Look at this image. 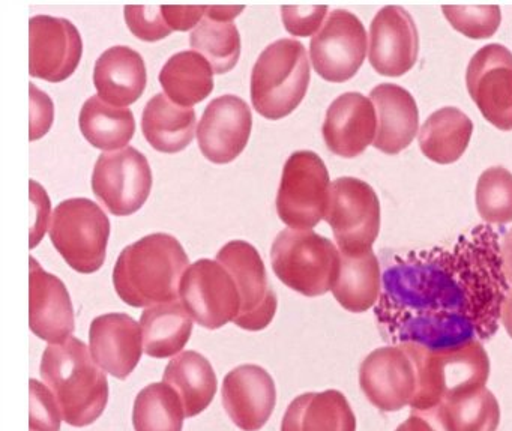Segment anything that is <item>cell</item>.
<instances>
[{
  "mask_svg": "<svg viewBox=\"0 0 512 431\" xmlns=\"http://www.w3.org/2000/svg\"><path fill=\"white\" fill-rule=\"evenodd\" d=\"M502 233L479 224L452 244L385 254L374 307L383 341L443 350L491 340L509 290Z\"/></svg>",
  "mask_w": 512,
  "mask_h": 431,
  "instance_id": "obj_1",
  "label": "cell"
},
{
  "mask_svg": "<svg viewBox=\"0 0 512 431\" xmlns=\"http://www.w3.org/2000/svg\"><path fill=\"white\" fill-rule=\"evenodd\" d=\"M188 256L169 233H152L124 248L113 269V286L125 304L145 308L178 299Z\"/></svg>",
  "mask_w": 512,
  "mask_h": 431,
  "instance_id": "obj_2",
  "label": "cell"
},
{
  "mask_svg": "<svg viewBox=\"0 0 512 431\" xmlns=\"http://www.w3.org/2000/svg\"><path fill=\"white\" fill-rule=\"evenodd\" d=\"M41 379L58 401L64 421L73 427L94 424L109 403V382L79 338L50 344L40 365Z\"/></svg>",
  "mask_w": 512,
  "mask_h": 431,
  "instance_id": "obj_3",
  "label": "cell"
},
{
  "mask_svg": "<svg viewBox=\"0 0 512 431\" xmlns=\"http://www.w3.org/2000/svg\"><path fill=\"white\" fill-rule=\"evenodd\" d=\"M415 362L418 388L410 407L430 410L446 401L484 388L490 376V359L482 341L452 349L430 350L415 343L400 344Z\"/></svg>",
  "mask_w": 512,
  "mask_h": 431,
  "instance_id": "obj_4",
  "label": "cell"
},
{
  "mask_svg": "<svg viewBox=\"0 0 512 431\" xmlns=\"http://www.w3.org/2000/svg\"><path fill=\"white\" fill-rule=\"evenodd\" d=\"M310 62L304 44L289 38L260 53L251 74V100L259 115L278 121L295 112L307 95Z\"/></svg>",
  "mask_w": 512,
  "mask_h": 431,
  "instance_id": "obj_5",
  "label": "cell"
},
{
  "mask_svg": "<svg viewBox=\"0 0 512 431\" xmlns=\"http://www.w3.org/2000/svg\"><path fill=\"white\" fill-rule=\"evenodd\" d=\"M272 269L281 283L307 298L332 290L340 271V250L313 230L286 229L271 248Z\"/></svg>",
  "mask_w": 512,
  "mask_h": 431,
  "instance_id": "obj_6",
  "label": "cell"
},
{
  "mask_svg": "<svg viewBox=\"0 0 512 431\" xmlns=\"http://www.w3.org/2000/svg\"><path fill=\"white\" fill-rule=\"evenodd\" d=\"M109 238V218L92 200H65L53 212L50 239L65 262L80 274L100 271Z\"/></svg>",
  "mask_w": 512,
  "mask_h": 431,
  "instance_id": "obj_7",
  "label": "cell"
},
{
  "mask_svg": "<svg viewBox=\"0 0 512 431\" xmlns=\"http://www.w3.org/2000/svg\"><path fill=\"white\" fill-rule=\"evenodd\" d=\"M331 182L322 158L311 151L290 155L283 167L277 211L290 229L311 230L325 218Z\"/></svg>",
  "mask_w": 512,
  "mask_h": 431,
  "instance_id": "obj_8",
  "label": "cell"
},
{
  "mask_svg": "<svg viewBox=\"0 0 512 431\" xmlns=\"http://www.w3.org/2000/svg\"><path fill=\"white\" fill-rule=\"evenodd\" d=\"M325 220L337 239L340 253L361 256L373 250L379 236V197L361 179L338 178L331 184Z\"/></svg>",
  "mask_w": 512,
  "mask_h": 431,
  "instance_id": "obj_9",
  "label": "cell"
},
{
  "mask_svg": "<svg viewBox=\"0 0 512 431\" xmlns=\"http://www.w3.org/2000/svg\"><path fill=\"white\" fill-rule=\"evenodd\" d=\"M179 296L193 320L211 331L235 322L241 310L238 286L217 260L200 259L188 266Z\"/></svg>",
  "mask_w": 512,
  "mask_h": 431,
  "instance_id": "obj_10",
  "label": "cell"
},
{
  "mask_svg": "<svg viewBox=\"0 0 512 431\" xmlns=\"http://www.w3.org/2000/svg\"><path fill=\"white\" fill-rule=\"evenodd\" d=\"M217 262L232 274L238 286L241 310L235 325L254 332L268 328L278 301L257 248L245 241L229 242L218 251Z\"/></svg>",
  "mask_w": 512,
  "mask_h": 431,
  "instance_id": "obj_11",
  "label": "cell"
},
{
  "mask_svg": "<svg viewBox=\"0 0 512 431\" xmlns=\"http://www.w3.org/2000/svg\"><path fill=\"white\" fill-rule=\"evenodd\" d=\"M92 190L116 217L142 209L152 190L148 158L134 148L104 152L92 173Z\"/></svg>",
  "mask_w": 512,
  "mask_h": 431,
  "instance_id": "obj_12",
  "label": "cell"
},
{
  "mask_svg": "<svg viewBox=\"0 0 512 431\" xmlns=\"http://www.w3.org/2000/svg\"><path fill=\"white\" fill-rule=\"evenodd\" d=\"M314 71L326 82L344 83L355 77L367 56V32L355 14L337 10L310 43Z\"/></svg>",
  "mask_w": 512,
  "mask_h": 431,
  "instance_id": "obj_13",
  "label": "cell"
},
{
  "mask_svg": "<svg viewBox=\"0 0 512 431\" xmlns=\"http://www.w3.org/2000/svg\"><path fill=\"white\" fill-rule=\"evenodd\" d=\"M466 85L482 116L500 131H512V53L502 44L482 47L470 59Z\"/></svg>",
  "mask_w": 512,
  "mask_h": 431,
  "instance_id": "obj_14",
  "label": "cell"
},
{
  "mask_svg": "<svg viewBox=\"0 0 512 431\" xmlns=\"http://www.w3.org/2000/svg\"><path fill=\"white\" fill-rule=\"evenodd\" d=\"M83 41L73 23L58 17L29 20V74L49 83L70 79L79 67Z\"/></svg>",
  "mask_w": 512,
  "mask_h": 431,
  "instance_id": "obj_15",
  "label": "cell"
},
{
  "mask_svg": "<svg viewBox=\"0 0 512 431\" xmlns=\"http://www.w3.org/2000/svg\"><path fill=\"white\" fill-rule=\"evenodd\" d=\"M359 385L374 407L382 412H398L410 406L415 397V362L401 346L380 347L362 361Z\"/></svg>",
  "mask_w": 512,
  "mask_h": 431,
  "instance_id": "obj_16",
  "label": "cell"
},
{
  "mask_svg": "<svg viewBox=\"0 0 512 431\" xmlns=\"http://www.w3.org/2000/svg\"><path fill=\"white\" fill-rule=\"evenodd\" d=\"M253 130V115L242 98H215L203 113L197 128L199 148L214 164H229L247 148Z\"/></svg>",
  "mask_w": 512,
  "mask_h": 431,
  "instance_id": "obj_17",
  "label": "cell"
},
{
  "mask_svg": "<svg viewBox=\"0 0 512 431\" xmlns=\"http://www.w3.org/2000/svg\"><path fill=\"white\" fill-rule=\"evenodd\" d=\"M419 53L418 29L404 8H382L370 26L368 59L386 77H400L415 67Z\"/></svg>",
  "mask_w": 512,
  "mask_h": 431,
  "instance_id": "obj_18",
  "label": "cell"
},
{
  "mask_svg": "<svg viewBox=\"0 0 512 431\" xmlns=\"http://www.w3.org/2000/svg\"><path fill=\"white\" fill-rule=\"evenodd\" d=\"M29 326L41 340L65 343L76 331L73 302L64 281L29 259Z\"/></svg>",
  "mask_w": 512,
  "mask_h": 431,
  "instance_id": "obj_19",
  "label": "cell"
},
{
  "mask_svg": "<svg viewBox=\"0 0 512 431\" xmlns=\"http://www.w3.org/2000/svg\"><path fill=\"white\" fill-rule=\"evenodd\" d=\"M223 404L236 427L242 431H259L277 404L274 379L260 365L236 367L224 377Z\"/></svg>",
  "mask_w": 512,
  "mask_h": 431,
  "instance_id": "obj_20",
  "label": "cell"
},
{
  "mask_svg": "<svg viewBox=\"0 0 512 431\" xmlns=\"http://www.w3.org/2000/svg\"><path fill=\"white\" fill-rule=\"evenodd\" d=\"M323 139L332 154L355 158L373 145L377 134V115L373 101L359 92L340 95L326 112Z\"/></svg>",
  "mask_w": 512,
  "mask_h": 431,
  "instance_id": "obj_21",
  "label": "cell"
},
{
  "mask_svg": "<svg viewBox=\"0 0 512 431\" xmlns=\"http://www.w3.org/2000/svg\"><path fill=\"white\" fill-rule=\"evenodd\" d=\"M89 343L95 362L116 379H127L142 358V329L128 314H103L92 320Z\"/></svg>",
  "mask_w": 512,
  "mask_h": 431,
  "instance_id": "obj_22",
  "label": "cell"
},
{
  "mask_svg": "<svg viewBox=\"0 0 512 431\" xmlns=\"http://www.w3.org/2000/svg\"><path fill=\"white\" fill-rule=\"evenodd\" d=\"M377 115V134L373 146L383 154L397 155L409 148L419 131V112L415 98L401 86L383 83L371 91Z\"/></svg>",
  "mask_w": 512,
  "mask_h": 431,
  "instance_id": "obj_23",
  "label": "cell"
},
{
  "mask_svg": "<svg viewBox=\"0 0 512 431\" xmlns=\"http://www.w3.org/2000/svg\"><path fill=\"white\" fill-rule=\"evenodd\" d=\"M146 83L145 61L130 47H112L95 64V88L100 98L113 106L124 107L136 103L145 92Z\"/></svg>",
  "mask_w": 512,
  "mask_h": 431,
  "instance_id": "obj_24",
  "label": "cell"
},
{
  "mask_svg": "<svg viewBox=\"0 0 512 431\" xmlns=\"http://www.w3.org/2000/svg\"><path fill=\"white\" fill-rule=\"evenodd\" d=\"M281 431H356V416L337 389L307 392L287 407Z\"/></svg>",
  "mask_w": 512,
  "mask_h": 431,
  "instance_id": "obj_25",
  "label": "cell"
},
{
  "mask_svg": "<svg viewBox=\"0 0 512 431\" xmlns=\"http://www.w3.org/2000/svg\"><path fill=\"white\" fill-rule=\"evenodd\" d=\"M163 382L175 389L181 398L185 418L200 415L217 395V374L211 362L193 350L179 353L169 362Z\"/></svg>",
  "mask_w": 512,
  "mask_h": 431,
  "instance_id": "obj_26",
  "label": "cell"
},
{
  "mask_svg": "<svg viewBox=\"0 0 512 431\" xmlns=\"http://www.w3.org/2000/svg\"><path fill=\"white\" fill-rule=\"evenodd\" d=\"M143 136L155 151L178 154L194 139L196 112L176 106L164 94H157L146 104L142 119Z\"/></svg>",
  "mask_w": 512,
  "mask_h": 431,
  "instance_id": "obj_27",
  "label": "cell"
},
{
  "mask_svg": "<svg viewBox=\"0 0 512 431\" xmlns=\"http://www.w3.org/2000/svg\"><path fill=\"white\" fill-rule=\"evenodd\" d=\"M340 256V271L332 286L338 304L350 313H365L376 307L382 292V269L374 251L361 256Z\"/></svg>",
  "mask_w": 512,
  "mask_h": 431,
  "instance_id": "obj_28",
  "label": "cell"
},
{
  "mask_svg": "<svg viewBox=\"0 0 512 431\" xmlns=\"http://www.w3.org/2000/svg\"><path fill=\"white\" fill-rule=\"evenodd\" d=\"M140 325L146 355L164 359L187 346L193 332V317L181 301H173L146 308Z\"/></svg>",
  "mask_w": 512,
  "mask_h": 431,
  "instance_id": "obj_29",
  "label": "cell"
},
{
  "mask_svg": "<svg viewBox=\"0 0 512 431\" xmlns=\"http://www.w3.org/2000/svg\"><path fill=\"white\" fill-rule=\"evenodd\" d=\"M472 133L473 124L469 116L455 107H443L434 112L419 130V148L434 163H455L466 152Z\"/></svg>",
  "mask_w": 512,
  "mask_h": 431,
  "instance_id": "obj_30",
  "label": "cell"
},
{
  "mask_svg": "<svg viewBox=\"0 0 512 431\" xmlns=\"http://www.w3.org/2000/svg\"><path fill=\"white\" fill-rule=\"evenodd\" d=\"M160 83L167 98L190 109L202 103L214 89V70L203 56L193 50L176 53L164 65Z\"/></svg>",
  "mask_w": 512,
  "mask_h": 431,
  "instance_id": "obj_31",
  "label": "cell"
},
{
  "mask_svg": "<svg viewBox=\"0 0 512 431\" xmlns=\"http://www.w3.org/2000/svg\"><path fill=\"white\" fill-rule=\"evenodd\" d=\"M79 125L85 139L103 151L124 148L136 133L133 112L106 103L100 97H91L83 104Z\"/></svg>",
  "mask_w": 512,
  "mask_h": 431,
  "instance_id": "obj_32",
  "label": "cell"
},
{
  "mask_svg": "<svg viewBox=\"0 0 512 431\" xmlns=\"http://www.w3.org/2000/svg\"><path fill=\"white\" fill-rule=\"evenodd\" d=\"M445 431H497L500 407L490 389L482 388L434 407Z\"/></svg>",
  "mask_w": 512,
  "mask_h": 431,
  "instance_id": "obj_33",
  "label": "cell"
},
{
  "mask_svg": "<svg viewBox=\"0 0 512 431\" xmlns=\"http://www.w3.org/2000/svg\"><path fill=\"white\" fill-rule=\"evenodd\" d=\"M185 410L175 389L167 383H151L134 401L136 431H182Z\"/></svg>",
  "mask_w": 512,
  "mask_h": 431,
  "instance_id": "obj_34",
  "label": "cell"
},
{
  "mask_svg": "<svg viewBox=\"0 0 512 431\" xmlns=\"http://www.w3.org/2000/svg\"><path fill=\"white\" fill-rule=\"evenodd\" d=\"M190 44L212 65L215 74H226L238 64L241 35L233 22L203 17L191 32Z\"/></svg>",
  "mask_w": 512,
  "mask_h": 431,
  "instance_id": "obj_35",
  "label": "cell"
},
{
  "mask_svg": "<svg viewBox=\"0 0 512 431\" xmlns=\"http://www.w3.org/2000/svg\"><path fill=\"white\" fill-rule=\"evenodd\" d=\"M476 209L485 224L503 226L512 221V173L491 167L476 184Z\"/></svg>",
  "mask_w": 512,
  "mask_h": 431,
  "instance_id": "obj_36",
  "label": "cell"
},
{
  "mask_svg": "<svg viewBox=\"0 0 512 431\" xmlns=\"http://www.w3.org/2000/svg\"><path fill=\"white\" fill-rule=\"evenodd\" d=\"M442 10L452 28L472 40L493 37L502 22V13L497 5H443Z\"/></svg>",
  "mask_w": 512,
  "mask_h": 431,
  "instance_id": "obj_37",
  "label": "cell"
},
{
  "mask_svg": "<svg viewBox=\"0 0 512 431\" xmlns=\"http://www.w3.org/2000/svg\"><path fill=\"white\" fill-rule=\"evenodd\" d=\"M124 17L128 29L139 40L155 43L172 35V29L164 20L161 5H127Z\"/></svg>",
  "mask_w": 512,
  "mask_h": 431,
  "instance_id": "obj_38",
  "label": "cell"
},
{
  "mask_svg": "<svg viewBox=\"0 0 512 431\" xmlns=\"http://www.w3.org/2000/svg\"><path fill=\"white\" fill-rule=\"evenodd\" d=\"M31 388V431H61L62 416L58 401L49 386L38 380H29Z\"/></svg>",
  "mask_w": 512,
  "mask_h": 431,
  "instance_id": "obj_39",
  "label": "cell"
},
{
  "mask_svg": "<svg viewBox=\"0 0 512 431\" xmlns=\"http://www.w3.org/2000/svg\"><path fill=\"white\" fill-rule=\"evenodd\" d=\"M328 14L326 5H301V7H281L284 28L290 35L307 38L316 34Z\"/></svg>",
  "mask_w": 512,
  "mask_h": 431,
  "instance_id": "obj_40",
  "label": "cell"
},
{
  "mask_svg": "<svg viewBox=\"0 0 512 431\" xmlns=\"http://www.w3.org/2000/svg\"><path fill=\"white\" fill-rule=\"evenodd\" d=\"M53 116V101L35 85H31V140L41 139L49 133Z\"/></svg>",
  "mask_w": 512,
  "mask_h": 431,
  "instance_id": "obj_41",
  "label": "cell"
},
{
  "mask_svg": "<svg viewBox=\"0 0 512 431\" xmlns=\"http://www.w3.org/2000/svg\"><path fill=\"white\" fill-rule=\"evenodd\" d=\"M164 20L172 31H190L194 26L202 22L206 14V5H194V7H184V5H161Z\"/></svg>",
  "mask_w": 512,
  "mask_h": 431,
  "instance_id": "obj_42",
  "label": "cell"
},
{
  "mask_svg": "<svg viewBox=\"0 0 512 431\" xmlns=\"http://www.w3.org/2000/svg\"><path fill=\"white\" fill-rule=\"evenodd\" d=\"M31 199L32 206L37 208V221L32 224L31 229V248L40 244L47 229V221L50 215V199L46 191L37 182L31 181Z\"/></svg>",
  "mask_w": 512,
  "mask_h": 431,
  "instance_id": "obj_43",
  "label": "cell"
},
{
  "mask_svg": "<svg viewBox=\"0 0 512 431\" xmlns=\"http://www.w3.org/2000/svg\"><path fill=\"white\" fill-rule=\"evenodd\" d=\"M395 431H445L436 412L430 410H412L406 422Z\"/></svg>",
  "mask_w": 512,
  "mask_h": 431,
  "instance_id": "obj_44",
  "label": "cell"
},
{
  "mask_svg": "<svg viewBox=\"0 0 512 431\" xmlns=\"http://www.w3.org/2000/svg\"><path fill=\"white\" fill-rule=\"evenodd\" d=\"M500 256H502L503 274L512 284V229L502 233L500 238Z\"/></svg>",
  "mask_w": 512,
  "mask_h": 431,
  "instance_id": "obj_45",
  "label": "cell"
},
{
  "mask_svg": "<svg viewBox=\"0 0 512 431\" xmlns=\"http://www.w3.org/2000/svg\"><path fill=\"white\" fill-rule=\"evenodd\" d=\"M500 322H502V325L505 326L509 337L512 338V287H509L508 293H506L505 301H503L502 319H500Z\"/></svg>",
  "mask_w": 512,
  "mask_h": 431,
  "instance_id": "obj_46",
  "label": "cell"
}]
</instances>
